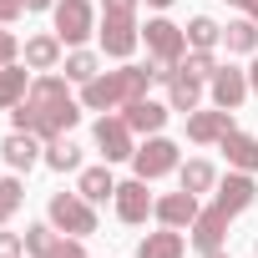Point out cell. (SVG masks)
<instances>
[{
  "label": "cell",
  "mask_w": 258,
  "mask_h": 258,
  "mask_svg": "<svg viewBox=\"0 0 258 258\" xmlns=\"http://www.w3.org/2000/svg\"><path fill=\"white\" fill-rule=\"evenodd\" d=\"M147 81H152V71L147 66H116V71H101V76H91L86 86H81V106L86 111H121L126 101H137V96H147Z\"/></svg>",
  "instance_id": "obj_1"
},
{
  "label": "cell",
  "mask_w": 258,
  "mask_h": 258,
  "mask_svg": "<svg viewBox=\"0 0 258 258\" xmlns=\"http://www.w3.org/2000/svg\"><path fill=\"white\" fill-rule=\"evenodd\" d=\"M46 218H51L61 233H71V238H91V233H96V203H86L81 192H51Z\"/></svg>",
  "instance_id": "obj_2"
},
{
  "label": "cell",
  "mask_w": 258,
  "mask_h": 258,
  "mask_svg": "<svg viewBox=\"0 0 258 258\" xmlns=\"http://www.w3.org/2000/svg\"><path fill=\"white\" fill-rule=\"evenodd\" d=\"M182 167V147L172 142V137H147L137 152H132V172L142 177V182H157V177H167V172H177Z\"/></svg>",
  "instance_id": "obj_3"
},
{
  "label": "cell",
  "mask_w": 258,
  "mask_h": 258,
  "mask_svg": "<svg viewBox=\"0 0 258 258\" xmlns=\"http://www.w3.org/2000/svg\"><path fill=\"white\" fill-rule=\"evenodd\" d=\"M51 21H56V36H61V46H86V41L96 36V26H101L91 0H56Z\"/></svg>",
  "instance_id": "obj_4"
},
{
  "label": "cell",
  "mask_w": 258,
  "mask_h": 258,
  "mask_svg": "<svg viewBox=\"0 0 258 258\" xmlns=\"http://www.w3.org/2000/svg\"><path fill=\"white\" fill-rule=\"evenodd\" d=\"M91 142H96V152H101L106 162H132V152H137V132L126 126V116H111V111L96 121Z\"/></svg>",
  "instance_id": "obj_5"
},
{
  "label": "cell",
  "mask_w": 258,
  "mask_h": 258,
  "mask_svg": "<svg viewBox=\"0 0 258 258\" xmlns=\"http://www.w3.org/2000/svg\"><path fill=\"white\" fill-rule=\"evenodd\" d=\"M142 41H147V56H152V61H167V66H177V61L187 56V31H182L177 21H167V16L147 21Z\"/></svg>",
  "instance_id": "obj_6"
},
{
  "label": "cell",
  "mask_w": 258,
  "mask_h": 258,
  "mask_svg": "<svg viewBox=\"0 0 258 258\" xmlns=\"http://www.w3.org/2000/svg\"><path fill=\"white\" fill-rule=\"evenodd\" d=\"M253 198H258V182H253V172H238V167L228 177H218V187H213V208H223L228 218L253 208Z\"/></svg>",
  "instance_id": "obj_7"
},
{
  "label": "cell",
  "mask_w": 258,
  "mask_h": 258,
  "mask_svg": "<svg viewBox=\"0 0 258 258\" xmlns=\"http://www.w3.org/2000/svg\"><path fill=\"white\" fill-rule=\"evenodd\" d=\"M228 223H233V218H228L223 208H213V203H208V208L192 218V228H187V243H192V248L208 258V253H218V248H223V238H228Z\"/></svg>",
  "instance_id": "obj_8"
},
{
  "label": "cell",
  "mask_w": 258,
  "mask_h": 258,
  "mask_svg": "<svg viewBox=\"0 0 258 258\" xmlns=\"http://www.w3.org/2000/svg\"><path fill=\"white\" fill-rule=\"evenodd\" d=\"M96 41H101V56H111V61H126L137 46H142V31H137V21H111V16H101V26H96Z\"/></svg>",
  "instance_id": "obj_9"
},
{
  "label": "cell",
  "mask_w": 258,
  "mask_h": 258,
  "mask_svg": "<svg viewBox=\"0 0 258 258\" xmlns=\"http://www.w3.org/2000/svg\"><path fill=\"white\" fill-rule=\"evenodd\" d=\"M203 213V203H198V192H187V187H177V192H162L157 198V208H152V218L162 223V228H192V218Z\"/></svg>",
  "instance_id": "obj_10"
},
{
  "label": "cell",
  "mask_w": 258,
  "mask_h": 258,
  "mask_svg": "<svg viewBox=\"0 0 258 258\" xmlns=\"http://www.w3.org/2000/svg\"><path fill=\"white\" fill-rule=\"evenodd\" d=\"M116 218L121 223H147L152 218V208H157V198L147 192V182L142 177H126V182H116Z\"/></svg>",
  "instance_id": "obj_11"
},
{
  "label": "cell",
  "mask_w": 258,
  "mask_h": 258,
  "mask_svg": "<svg viewBox=\"0 0 258 258\" xmlns=\"http://www.w3.org/2000/svg\"><path fill=\"white\" fill-rule=\"evenodd\" d=\"M208 91H213V106H223V111H238V106L253 96L248 71H238V66H218V76L208 81Z\"/></svg>",
  "instance_id": "obj_12"
},
{
  "label": "cell",
  "mask_w": 258,
  "mask_h": 258,
  "mask_svg": "<svg viewBox=\"0 0 258 258\" xmlns=\"http://www.w3.org/2000/svg\"><path fill=\"white\" fill-rule=\"evenodd\" d=\"M121 116H126V126H132V132L157 137L162 126H167V116H172V106H167V101H152V96H137V101L121 106Z\"/></svg>",
  "instance_id": "obj_13"
},
{
  "label": "cell",
  "mask_w": 258,
  "mask_h": 258,
  "mask_svg": "<svg viewBox=\"0 0 258 258\" xmlns=\"http://www.w3.org/2000/svg\"><path fill=\"white\" fill-rule=\"evenodd\" d=\"M228 132H233V111H223V106H213V111H187V142L213 147V142H223Z\"/></svg>",
  "instance_id": "obj_14"
},
{
  "label": "cell",
  "mask_w": 258,
  "mask_h": 258,
  "mask_svg": "<svg viewBox=\"0 0 258 258\" xmlns=\"http://www.w3.org/2000/svg\"><path fill=\"white\" fill-rule=\"evenodd\" d=\"M0 157H6L11 172H31V167L46 157V142H41L36 132H11L6 142H0Z\"/></svg>",
  "instance_id": "obj_15"
},
{
  "label": "cell",
  "mask_w": 258,
  "mask_h": 258,
  "mask_svg": "<svg viewBox=\"0 0 258 258\" xmlns=\"http://www.w3.org/2000/svg\"><path fill=\"white\" fill-rule=\"evenodd\" d=\"M21 61L31 66V71H61V36L56 31H41V36H31L26 46H21Z\"/></svg>",
  "instance_id": "obj_16"
},
{
  "label": "cell",
  "mask_w": 258,
  "mask_h": 258,
  "mask_svg": "<svg viewBox=\"0 0 258 258\" xmlns=\"http://www.w3.org/2000/svg\"><path fill=\"white\" fill-rule=\"evenodd\" d=\"M31 66L26 61H11V66H0V111H16L21 101H26V91H31Z\"/></svg>",
  "instance_id": "obj_17"
},
{
  "label": "cell",
  "mask_w": 258,
  "mask_h": 258,
  "mask_svg": "<svg viewBox=\"0 0 258 258\" xmlns=\"http://www.w3.org/2000/svg\"><path fill=\"white\" fill-rule=\"evenodd\" d=\"M203 86H208V81H198V76H187V71L177 66V71H172V81H167V106H172V111H182V116H187V111H198V106H203Z\"/></svg>",
  "instance_id": "obj_18"
},
{
  "label": "cell",
  "mask_w": 258,
  "mask_h": 258,
  "mask_svg": "<svg viewBox=\"0 0 258 258\" xmlns=\"http://www.w3.org/2000/svg\"><path fill=\"white\" fill-rule=\"evenodd\" d=\"M182 253H187L182 228H157V233H147L137 243V258H182Z\"/></svg>",
  "instance_id": "obj_19"
},
{
  "label": "cell",
  "mask_w": 258,
  "mask_h": 258,
  "mask_svg": "<svg viewBox=\"0 0 258 258\" xmlns=\"http://www.w3.org/2000/svg\"><path fill=\"white\" fill-rule=\"evenodd\" d=\"M223 152H228V167H238V172H258V137H248V132H233L218 142Z\"/></svg>",
  "instance_id": "obj_20"
},
{
  "label": "cell",
  "mask_w": 258,
  "mask_h": 258,
  "mask_svg": "<svg viewBox=\"0 0 258 258\" xmlns=\"http://www.w3.org/2000/svg\"><path fill=\"white\" fill-rule=\"evenodd\" d=\"M76 192H81L86 203H106V198H116L111 162H101V167H81V177H76Z\"/></svg>",
  "instance_id": "obj_21"
},
{
  "label": "cell",
  "mask_w": 258,
  "mask_h": 258,
  "mask_svg": "<svg viewBox=\"0 0 258 258\" xmlns=\"http://www.w3.org/2000/svg\"><path fill=\"white\" fill-rule=\"evenodd\" d=\"M61 71H66V81L86 86L91 76H101V56H96V51H86V46H71V51H66V61H61Z\"/></svg>",
  "instance_id": "obj_22"
},
{
  "label": "cell",
  "mask_w": 258,
  "mask_h": 258,
  "mask_svg": "<svg viewBox=\"0 0 258 258\" xmlns=\"http://www.w3.org/2000/svg\"><path fill=\"white\" fill-rule=\"evenodd\" d=\"M177 182H182L187 192H198V198H203V192H213V187H218V167H213V162H203V157H187V162L177 167Z\"/></svg>",
  "instance_id": "obj_23"
},
{
  "label": "cell",
  "mask_w": 258,
  "mask_h": 258,
  "mask_svg": "<svg viewBox=\"0 0 258 258\" xmlns=\"http://www.w3.org/2000/svg\"><path fill=\"white\" fill-rule=\"evenodd\" d=\"M41 162H46L51 172H76V167H81V147L71 142V132H66V137H51Z\"/></svg>",
  "instance_id": "obj_24"
},
{
  "label": "cell",
  "mask_w": 258,
  "mask_h": 258,
  "mask_svg": "<svg viewBox=\"0 0 258 258\" xmlns=\"http://www.w3.org/2000/svg\"><path fill=\"white\" fill-rule=\"evenodd\" d=\"M182 31H187V51H213V46H223V26H218L213 16H192Z\"/></svg>",
  "instance_id": "obj_25"
},
{
  "label": "cell",
  "mask_w": 258,
  "mask_h": 258,
  "mask_svg": "<svg viewBox=\"0 0 258 258\" xmlns=\"http://www.w3.org/2000/svg\"><path fill=\"white\" fill-rule=\"evenodd\" d=\"M223 46H228V51H238V56L258 51V21H253V16H243V21H228V26H223Z\"/></svg>",
  "instance_id": "obj_26"
},
{
  "label": "cell",
  "mask_w": 258,
  "mask_h": 258,
  "mask_svg": "<svg viewBox=\"0 0 258 258\" xmlns=\"http://www.w3.org/2000/svg\"><path fill=\"white\" fill-rule=\"evenodd\" d=\"M56 243H61V228H56L51 218H46V223H31V228H26V253H31V258H46V253H51Z\"/></svg>",
  "instance_id": "obj_27"
},
{
  "label": "cell",
  "mask_w": 258,
  "mask_h": 258,
  "mask_svg": "<svg viewBox=\"0 0 258 258\" xmlns=\"http://www.w3.org/2000/svg\"><path fill=\"white\" fill-rule=\"evenodd\" d=\"M21 203H26V187H21V172H11V177H0V223H11V218L21 213Z\"/></svg>",
  "instance_id": "obj_28"
},
{
  "label": "cell",
  "mask_w": 258,
  "mask_h": 258,
  "mask_svg": "<svg viewBox=\"0 0 258 258\" xmlns=\"http://www.w3.org/2000/svg\"><path fill=\"white\" fill-rule=\"evenodd\" d=\"M177 66H182L187 76H198V81H213V76H218V56H213V51H187Z\"/></svg>",
  "instance_id": "obj_29"
},
{
  "label": "cell",
  "mask_w": 258,
  "mask_h": 258,
  "mask_svg": "<svg viewBox=\"0 0 258 258\" xmlns=\"http://www.w3.org/2000/svg\"><path fill=\"white\" fill-rule=\"evenodd\" d=\"M137 6H142V0H101V16H111V21H137Z\"/></svg>",
  "instance_id": "obj_30"
},
{
  "label": "cell",
  "mask_w": 258,
  "mask_h": 258,
  "mask_svg": "<svg viewBox=\"0 0 258 258\" xmlns=\"http://www.w3.org/2000/svg\"><path fill=\"white\" fill-rule=\"evenodd\" d=\"M46 258H86V243H81V238H71V233H61V243H56Z\"/></svg>",
  "instance_id": "obj_31"
},
{
  "label": "cell",
  "mask_w": 258,
  "mask_h": 258,
  "mask_svg": "<svg viewBox=\"0 0 258 258\" xmlns=\"http://www.w3.org/2000/svg\"><path fill=\"white\" fill-rule=\"evenodd\" d=\"M11 61H21V41L11 26H0V66H11Z\"/></svg>",
  "instance_id": "obj_32"
},
{
  "label": "cell",
  "mask_w": 258,
  "mask_h": 258,
  "mask_svg": "<svg viewBox=\"0 0 258 258\" xmlns=\"http://www.w3.org/2000/svg\"><path fill=\"white\" fill-rule=\"evenodd\" d=\"M0 258H26V233H0Z\"/></svg>",
  "instance_id": "obj_33"
},
{
  "label": "cell",
  "mask_w": 258,
  "mask_h": 258,
  "mask_svg": "<svg viewBox=\"0 0 258 258\" xmlns=\"http://www.w3.org/2000/svg\"><path fill=\"white\" fill-rule=\"evenodd\" d=\"M21 11H26V0H0V26H16Z\"/></svg>",
  "instance_id": "obj_34"
},
{
  "label": "cell",
  "mask_w": 258,
  "mask_h": 258,
  "mask_svg": "<svg viewBox=\"0 0 258 258\" xmlns=\"http://www.w3.org/2000/svg\"><path fill=\"white\" fill-rule=\"evenodd\" d=\"M26 11H56V0H26Z\"/></svg>",
  "instance_id": "obj_35"
},
{
  "label": "cell",
  "mask_w": 258,
  "mask_h": 258,
  "mask_svg": "<svg viewBox=\"0 0 258 258\" xmlns=\"http://www.w3.org/2000/svg\"><path fill=\"white\" fill-rule=\"evenodd\" d=\"M248 86H253V96H258V61L248 66Z\"/></svg>",
  "instance_id": "obj_36"
},
{
  "label": "cell",
  "mask_w": 258,
  "mask_h": 258,
  "mask_svg": "<svg viewBox=\"0 0 258 258\" xmlns=\"http://www.w3.org/2000/svg\"><path fill=\"white\" fill-rule=\"evenodd\" d=\"M147 6H152V11H167V6H172V0H147Z\"/></svg>",
  "instance_id": "obj_37"
},
{
  "label": "cell",
  "mask_w": 258,
  "mask_h": 258,
  "mask_svg": "<svg viewBox=\"0 0 258 258\" xmlns=\"http://www.w3.org/2000/svg\"><path fill=\"white\" fill-rule=\"evenodd\" d=\"M228 6H238V11H248V6H253V0H228Z\"/></svg>",
  "instance_id": "obj_38"
},
{
  "label": "cell",
  "mask_w": 258,
  "mask_h": 258,
  "mask_svg": "<svg viewBox=\"0 0 258 258\" xmlns=\"http://www.w3.org/2000/svg\"><path fill=\"white\" fill-rule=\"evenodd\" d=\"M248 16H253V21H258V0H253V6H248Z\"/></svg>",
  "instance_id": "obj_39"
},
{
  "label": "cell",
  "mask_w": 258,
  "mask_h": 258,
  "mask_svg": "<svg viewBox=\"0 0 258 258\" xmlns=\"http://www.w3.org/2000/svg\"><path fill=\"white\" fill-rule=\"evenodd\" d=\"M208 258H228V253H223V248H218V253H208Z\"/></svg>",
  "instance_id": "obj_40"
},
{
  "label": "cell",
  "mask_w": 258,
  "mask_h": 258,
  "mask_svg": "<svg viewBox=\"0 0 258 258\" xmlns=\"http://www.w3.org/2000/svg\"><path fill=\"white\" fill-rule=\"evenodd\" d=\"M253 253H258V238H253Z\"/></svg>",
  "instance_id": "obj_41"
}]
</instances>
